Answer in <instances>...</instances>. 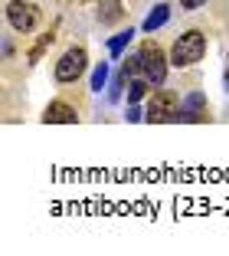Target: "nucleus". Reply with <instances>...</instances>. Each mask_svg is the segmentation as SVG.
<instances>
[{"label": "nucleus", "instance_id": "1", "mask_svg": "<svg viewBox=\"0 0 229 256\" xmlns=\"http://www.w3.org/2000/svg\"><path fill=\"white\" fill-rule=\"evenodd\" d=\"M203 53H207V40H203V33L200 30H187L184 36H177L174 46H170V62H174V66H193V62L203 60Z\"/></svg>", "mask_w": 229, "mask_h": 256}, {"label": "nucleus", "instance_id": "2", "mask_svg": "<svg viewBox=\"0 0 229 256\" xmlns=\"http://www.w3.org/2000/svg\"><path fill=\"white\" fill-rule=\"evenodd\" d=\"M141 66H144V79H148L151 86H164V79H167V60H164V50L154 43V40H148V43H141Z\"/></svg>", "mask_w": 229, "mask_h": 256}, {"label": "nucleus", "instance_id": "3", "mask_svg": "<svg viewBox=\"0 0 229 256\" xmlns=\"http://www.w3.org/2000/svg\"><path fill=\"white\" fill-rule=\"evenodd\" d=\"M180 115V102L174 92H154L151 96V106H148V115L144 118L151 125H161V122H174Z\"/></svg>", "mask_w": 229, "mask_h": 256}, {"label": "nucleus", "instance_id": "4", "mask_svg": "<svg viewBox=\"0 0 229 256\" xmlns=\"http://www.w3.org/2000/svg\"><path fill=\"white\" fill-rule=\"evenodd\" d=\"M7 20L16 33H30L39 23V7L36 4H26V0H13L7 7Z\"/></svg>", "mask_w": 229, "mask_h": 256}, {"label": "nucleus", "instance_id": "5", "mask_svg": "<svg viewBox=\"0 0 229 256\" xmlns=\"http://www.w3.org/2000/svg\"><path fill=\"white\" fill-rule=\"evenodd\" d=\"M85 62H89L85 50H82V46H72V50L56 62V79H59V82H75V79L85 72Z\"/></svg>", "mask_w": 229, "mask_h": 256}, {"label": "nucleus", "instance_id": "6", "mask_svg": "<svg viewBox=\"0 0 229 256\" xmlns=\"http://www.w3.org/2000/svg\"><path fill=\"white\" fill-rule=\"evenodd\" d=\"M177 118H184V122H207V98L200 96V92L187 96L184 102H180V115Z\"/></svg>", "mask_w": 229, "mask_h": 256}, {"label": "nucleus", "instance_id": "7", "mask_svg": "<svg viewBox=\"0 0 229 256\" xmlns=\"http://www.w3.org/2000/svg\"><path fill=\"white\" fill-rule=\"evenodd\" d=\"M43 122L46 125H75L79 115H75V108L66 106V102H52V106L43 112Z\"/></svg>", "mask_w": 229, "mask_h": 256}, {"label": "nucleus", "instance_id": "8", "mask_svg": "<svg viewBox=\"0 0 229 256\" xmlns=\"http://www.w3.org/2000/svg\"><path fill=\"white\" fill-rule=\"evenodd\" d=\"M125 16V7H121V0H98V23L108 26V23H118Z\"/></svg>", "mask_w": 229, "mask_h": 256}, {"label": "nucleus", "instance_id": "9", "mask_svg": "<svg viewBox=\"0 0 229 256\" xmlns=\"http://www.w3.org/2000/svg\"><path fill=\"white\" fill-rule=\"evenodd\" d=\"M167 16H170V10L164 7V4H161V7H154V10L148 14V20H144V33H154V30H161L164 23H167Z\"/></svg>", "mask_w": 229, "mask_h": 256}, {"label": "nucleus", "instance_id": "10", "mask_svg": "<svg viewBox=\"0 0 229 256\" xmlns=\"http://www.w3.org/2000/svg\"><path fill=\"white\" fill-rule=\"evenodd\" d=\"M52 40H56V26H52V30H46L43 36L36 40V46L30 50V62H39V60H43V53H46V50L52 46Z\"/></svg>", "mask_w": 229, "mask_h": 256}, {"label": "nucleus", "instance_id": "11", "mask_svg": "<svg viewBox=\"0 0 229 256\" xmlns=\"http://www.w3.org/2000/svg\"><path fill=\"white\" fill-rule=\"evenodd\" d=\"M148 79H134L131 86H128V106H134V102H141L144 98V92H148Z\"/></svg>", "mask_w": 229, "mask_h": 256}, {"label": "nucleus", "instance_id": "12", "mask_svg": "<svg viewBox=\"0 0 229 256\" xmlns=\"http://www.w3.org/2000/svg\"><path fill=\"white\" fill-rule=\"evenodd\" d=\"M105 82H108V62H98L95 72H92V89L102 92V89H105Z\"/></svg>", "mask_w": 229, "mask_h": 256}, {"label": "nucleus", "instance_id": "13", "mask_svg": "<svg viewBox=\"0 0 229 256\" xmlns=\"http://www.w3.org/2000/svg\"><path fill=\"white\" fill-rule=\"evenodd\" d=\"M131 36H134V30H125V33H118V36L111 40V43H108V50H111V56H118V53H121V50H125V46H128V43H131Z\"/></svg>", "mask_w": 229, "mask_h": 256}, {"label": "nucleus", "instance_id": "14", "mask_svg": "<svg viewBox=\"0 0 229 256\" xmlns=\"http://www.w3.org/2000/svg\"><path fill=\"white\" fill-rule=\"evenodd\" d=\"M125 82H128V76H125V72H121L118 79L111 82V92H108V98H111V102H118V98H121V89H125Z\"/></svg>", "mask_w": 229, "mask_h": 256}, {"label": "nucleus", "instance_id": "15", "mask_svg": "<svg viewBox=\"0 0 229 256\" xmlns=\"http://www.w3.org/2000/svg\"><path fill=\"white\" fill-rule=\"evenodd\" d=\"M203 4H207V0H180L184 10H197V7H203Z\"/></svg>", "mask_w": 229, "mask_h": 256}, {"label": "nucleus", "instance_id": "16", "mask_svg": "<svg viewBox=\"0 0 229 256\" xmlns=\"http://www.w3.org/2000/svg\"><path fill=\"white\" fill-rule=\"evenodd\" d=\"M138 118H141V112H138V108L131 106V108H128V122H138Z\"/></svg>", "mask_w": 229, "mask_h": 256}, {"label": "nucleus", "instance_id": "17", "mask_svg": "<svg viewBox=\"0 0 229 256\" xmlns=\"http://www.w3.org/2000/svg\"><path fill=\"white\" fill-rule=\"evenodd\" d=\"M62 4H85V0H62Z\"/></svg>", "mask_w": 229, "mask_h": 256}, {"label": "nucleus", "instance_id": "18", "mask_svg": "<svg viewBox=\"0 0 229 256\" xmlns=\"http://www.w3.org/2000/svg\"><path fill=\"white\" fill-rule=\"evenodd\" d=\"M226 86H229V66H226Z\"/></svg>", "mask_w": 229, "mask_h": 256}]
</instances>
